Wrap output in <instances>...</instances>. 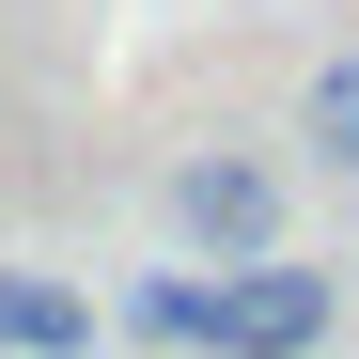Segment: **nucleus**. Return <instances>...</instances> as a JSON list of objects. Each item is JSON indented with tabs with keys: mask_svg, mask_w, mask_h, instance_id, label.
Masks as SVG:
<instances>
[{
	"mask_svg": "<svg viewBox=\"0 0 359 359\" xmlns=\"http://www.w3.org/2000/svg\"><path fill=\"white\" fill-rule=\"evenodd\" d=\"M156 234H172V266H266L281 234H297V172L266 141H172Z\"/></svg>",
	"mask_w": 359,
	"mask_h": 359,
	"instance_id": "f257e3e1",
	"label": "nucleus"
},
{
	"mask_svg": "<svg viewBox=\"0 0 359 359\" xmlns=\"http://www.w3.org/2000/svg\"><path fill=\"white\" fill-rule=\"evenodd\" d=\"M297 172L359 188V32H344V47H313V79H297Z\"/></svg>",
	"mask_w": 359,
	"mask_h": 359,
	"instance_id": "f03ea898",
	"label": "nucleus"
},
{
	"mask_svg": "<svg viewBox=\"0 0 359 359\" xmlns=\"http://www.w3.org/2000/svg\"><path fill=\"white\" fill-rule=\"evenodd\" d=\"M0 344H16V359H79V344H94V297H79V281L0 266Z\"/></svg>",
	"mask_w": 359,
	"mask_h": 359,
	"instance_id": "7ed1b4c3",
	"label": "nucleus"
}]
</instances>
